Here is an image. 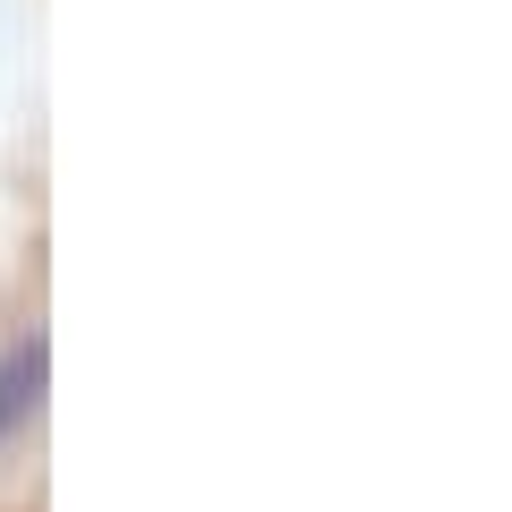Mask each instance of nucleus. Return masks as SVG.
Listing matches in <instances>:
<instances>
[{
	"mask_svg": "<svg viewBox=\"0 0 512 512\" xmlns=\"http://www.w3.org/2000/svg\"><path fill=\"white\" fill-rule=\"evenodd\" d=\"M43 384H52V342H43V333L26 325L18 342L0 350V444H18L26 427H35V410H43Z\"/></svg>",
	"mask_w": 512,
	"mask_h": 512,
	"instance_id": "nucleus-1",
	"label": "nucleus"
}]
</instances>
